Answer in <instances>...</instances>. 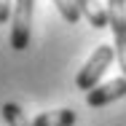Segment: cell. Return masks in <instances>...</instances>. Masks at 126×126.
Returning a JSON list of instances; mask_svg holds the SVG:
<instances>
[{
  "mask_svg": "<svg viewBox=\"0 0 126 126\" xmlns=\"http://www.w3.org/2000/svg\"><path fill=\"white\" fill-rule=\"evenodd\" d=\"M113 59H115V48L113 46H97L94 54L86 59V64L80 67V73L75 78V86L80 91H91L102 80V75L107 73V67L113 64Z\"/></svg>",
  "mask_w": 126,
  "mask_h": 126,
  "instance_id": "cell-1",
  "label": "cell"
},
{
  "mask_svg": "<svg viewBox=\"0 0 126 126\" xmlns=\"http://www.w3.org/2000/svg\"><path fill=\"white\" fill-rule=\"evenodd\" d=\"M32 19H35V0H16L11 8V48L27 51L30 35H32Z\"/></svg>",
  "mask_w": 126,
  "mask_h": 126,
  "instance_id": "cell-2",
  "label": "cell"
},
{
  "mask_svg": "<svg viewBox=\"0 0 126 126\" xmlns=\"http://www.w3.org/2000/svg\"><path fill=\"white\" fill-rule=\"evenodd\" d=\"M107 27L113 32V48H115V59L118 67L126 75V0H107Z\"/></svg>",
  "mask_w": 126,
  "mask_h": 126,
  "instance_id": "cell-3",
  "label": "cell"
},
{
  "mask_svg": "<svg viewBox=\"0 0 126 126\" xmlns=\"http://www.w3.org/2000/svg\"><path fill=\"white\" fill-rule=\"evenodd\" d=\"M124 97H126V75H121L110 83H102V86H94L91 91H86V105L89 107H105V105L118 102Z\"/></svg>",
  "mask_w": 126,
  "mask_h": 126,
  "instance_id": "cell-4",
  "label": "cell"
},
{
  "mask_svg": "<svg viewBox=\"0 0 126 126\" xmlns=\"http://www.w3.org/2000/svg\"><path fill=\"white\" fill-rule=\"evenodd\" d=\"M78 113L70 107H62V110H48V113H38L32 118V126H75Z\"/></svg>",
  "mask_w": 126,
  "mask_h": 126,
  "instance_id": "cell-5",
  "label": "cell"
},
{
  "mask_svg": "<svg viewBox=\"0 0 126 126\" xmlns=\"http://www.w3.org/2000/svg\"><path fill=\"white\" fill-rule=\"evenodd\" d=\"M80 14L86 16V22L94 27V30H105L107 27V8L102 5L99 0H75Z\"/></svg>",
  "mask_w": 126,
  "mask_h": 126,
  "instance_id": "cell-6",
  "label": "cell"
},
{
  "mask_svg": "<svg viewBox=\"0 0 126 126\" xmlns=\"http://www.w3.org/2000/svg\"><path fill=\"white\" fill-rule=\"evenodd\" d=\"M0 113H3V118H5V124H8V126H32V121L22 113V107L14 105V102H5Z\"/></svg>",
  "mask_w": 126,
  "mask_h": 126,
  "instance_id": "cell-7",
  "label": "cell"
},
{
  "mask_svg": "<svg viewBox=\"0 0 126 126\" xmlns=\"http://www.w3.org/2000/svg\"><path fill=\"white\" fill-rule=\"evenodd\" d=\"M54 5L59 8V14H62V19L67 22V24H78L80 22V8H78L75 0H54Z\"/></svg>",
  "mask_w": 126,
  "mask_h": 126,
  "instance_id": "cell-8",
  "label": "cell"
},
{
  "mask_svg": "<svg viewBox=\"0 0 126 126\" xmlns=\"http://www.w3.org/2000/svg\"><path fill=\"white\" fill-rule=\"evenodd\" d=\"M11 19V0H0V24Z\"/></svg>",
  "mask_w": 126,
  "mask_h": 126,
  "instance_id": "cell-9",
  "label": "cell"
}]
</instances>
